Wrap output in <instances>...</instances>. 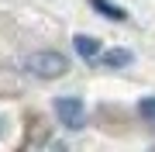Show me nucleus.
Segmentation results:
<instances>
[{"mask_svg":"<svg viewBox=\"0 0 155 152\" xmlns=\"http://www.w3.org/2000/svg\"><path fill=\"white\" fill-rule=\"evenodd\" d=\"M24 69H28L31 76H41V79H55L69 69V62L59 56V52L52 49H41V52H31L28 59H24Z\"/></svg>","mask_w":155,"mask_h":152,"instance_id":"nucleus-1","label":"nucleus"},{"mask_svg":"<svg viewBox=\"0 0 155 152\" xmlns=\"http://www.w3.org/2000/svg\"><path fill=\"white\" fill-rule=\"evenodd\" d=\"M55 114H59V121L66 124L69 131H79L86 124V107L79 97H59L55 100Z\"/></svg>","mask_w":155,"mask_h":152,"instance_id":"nucleus-2","label":"nucleus"},{"mask_svg":"<svg viewBox=\"0 0 155 152\" xmlns=\"http://www.w3.org/2000/svg\"><path fill=\"white\" fill-rule=\"evenodd\" d=\"M104 62H107V66H127V62H131V52H127V49H110L104 56Z\"/></svg>","mask_w":155,"mask_h":152,"instance_id":"nucleus-5","label":"nucleus"},{"mask_svg":"<svg viewBox=\"0 0 155 152\" xmlns=\"http://www.w3.org/2000/svg\"><path fill=\"white\" fill-rule=\"evenodd\" d=\"M138 111H141V118L155 128V97H145V100L138 104Z\"/></svg>","mask_w":155,"mask_h":152,"instance_id":"nucleus-6","label":"nucleus"},{"mask_svg":"<svg viewBox=\"0 0 155 152\" xmlns=\"http://www.w3.org/2000/svg\"><path fill=\"white\" fill-rule=\"evenodd\" d=\"M97 11H104V17H110V21H127V11L124 7H114L110 0H93Z\"/></svg>","mask_w":155,"mask_h":152,"instance_id":"nucleus-4","label":"nucleus"},{"mask_svg":"<svg viewBox=\"0 0 155 152\" xmlns=\"http://www.w3.org/2000/svg\"><path fill=\"white\" fill-rule=\"evenodd\" d=\"M72 45H76V52H79L86 62H93V59L100 56V42L90 38V35H76V38H72Z\"/></svg>","mask_w":155,"mask_h":152,"instance_id":"nucleus-3","label":"nucleus"}]
</instances>
